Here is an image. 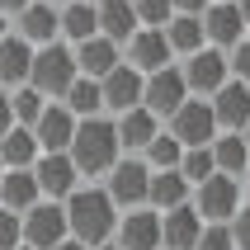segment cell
I'll return each mask as SVG.
<instances>
[{"label":"cell","instance_id":"obj_1","mask_svg":"<svg viewBox=\"0 0 250 250\" xmlns=\"http://www.w3.org/2000/svg\"><path fill=\"white\" fill-rule=\"evenodd\" d=\"M71 166H76V175H109L113 166H118V156H123V146H118V132H113V118L109 113H99V118H81L76 123V137H71L66 146Z\"/></svg>","mask_w":250,"mask_h":250},{"label":"cell","instance_id":"obj_2","mask_svg":"<svg viewBox=\"0 0 250 250\" xmlns=\"http://www.w3.org/2000/svg\"><path fill=\"white\" fill-rule=\"evenodd\" d=\"M66 208V231L71 241H81V246H109L113 231H118V208H113V198L104 189H76V194L62 203Z\"/></svg>","mask_w":250,"mask_h":250},{"label":"cell","instance_id":"obj_3","mask_svg":"<svg viewBox=\"0 0 250 250\" xmlns=\"http://www.w3.org/2000/svg\"><path fill=\"white\" fill-rule=\"evenodd\" d=\"M76 81V52L66 42H47V47H33V66H28V85L38 90L42 99H62Z\"/></svg>","mask_w":250,"mask_h":250},{"label":"cell","instance_id":"obj_4","mask_svg":"<svg viewBox=\"0 0 250 250\" xmlns=\"http://www.w3.org/2000/svg\"><path fill=\"white\" fill-rule=\"evenodd\" d=\"M146 189H151V170H146L142 156H118V166L104 175V194L113 198L118 212L146 208Z\"/></svg>","mask_w":250,"mask_h":250},{"label":"cell","instance_id":"obj_5","mask_svg":"<svg viewBox=\"0 0 250 250\" xmlns=\"http://www.w3.org/2000/svg\"><path fill=\"white\" fill-rule=\"evenodd\" d=\"M166 132L175 142H180L184 151H194V146H212V137H217V118H212V104L208 99H184L180 109L166 118Z\"/></svg>","mask_w":250,"mask_h":250},{"label":"cell","instance_id":"obj_6","mask_svg":"<svg viewBox=\"0 0 250 250\" xmlns=\"http://www.w3.org/2000/svg\"><path fill=\"white\" fill-rule=\"evenodd\" d=\"M19 231H24V246L28 250H57L62 241L71 236V231H66V208L52 203V198H38V203L19 217Z\"/></svg>","mask_w":250,"mask_h":250},{"label":"cell","instance_id":"obj_7","mask_svg":"<svg viewBox=\"0 0 250 250\" xmlns=\"http://www.w3.org/2000/svg\"><path fill=\"white\" fill-rule=\"evenodd\" d=\"M194 212L203 217V222H231L246 203H241V180H231V175H212V180H203L194 189Z\"/></svg>","mask_w":250,"mask_h":250},{"label":"cell","instance_id":"obj_8","mask_svg":"<svg viewBox=\"0 0 250 250\" xmlns=\"http://www.w3.org/2000/svg\"><path fill=\"white\" fill-rule=\"evenodd\" d=\"M123 62L132 71H142V76H156V71L175 66V52H170V42H166V28H137V33L123 42Z\"/></svg>","mask_w":250,"mask_h":250},{"label":"cell","instance_id":"obj_9","mask_svg":"<svg viewBox=\"0 0 250 250\" xmlns=\"http://www.w3.org/2000/svg\"><path fill=\"white\" fill-rule=\"evenodd\" d=\"M33 180H38V198H52V203H66V198L81 189V175H76L66 151L38 156V161H33Z\"/></svg>","mask_w":250,"mask_h":250},{"label":"cell","instance_id":"obj_10","mask_svg":"<svg viewBox=\"0 0 250 250\" xmlns=\"http://www.w3.org/2000/svg\"><path fill=\"white\" fill-rule=\"evenodd\" d=\"M184 99H189V85H184L180 66L156 71V76H146V85H142V109L151 113V118H170Z\"/></svg>","mask_w":250,"mask_h":250},{"label":"cell","instance_id":"obj_11","mask_svg":"<svg viewBox=\"0 0 250 250\" xmlns=\"http://www.w3.org/2000/svg\"><path fill=\"white\" fill-rule=\"evenodd\" d=\"M184 76V85H189V95H217L227 85V52H217V47H203V52L184 57V62H175Z\"/></svg>","mask_w":250,"mask_h":250},{"label":"cell","instance_id":"obj_12","mask_svg":"<svg viewBox=\"0 0 250 250\" xmlns=\"http://www.w3.org/2000/svg\"><path fill=\"white\" fill-rule=\"evenodd\" d=\"M142 85H146V76L142 71H132L127 62H118V66L99 81V95H104V113H127V109H142Z\"/></svg>","mask_w":250,"mask_h":250},{"label":"cell","instance_id":"obj_13","mask_svg":"<svg viewBox=\"0 0 250 250\" xmlns=\"http://www.w3.org/2000/svg\"><path fill=\"white\" fill-rule=\"evenodd\" d=\"M113 246H118V250H161V212H156V208L118 212Z\"/></svg>","mask_w":250,"mask_h":250},{"label":"cell","instance_id":"obj_14","mask_svg":"<svg viewBox=\"0 0 250 250\" xmlns=\"http://www.w3.org/2000/svg\"><path fill=\"white\" fill-rule=\"evenodd\" d=\"M203 33H208V47L231 52V47L246 38V19H241L236 0H212L208 10H203Z\"/></svg>","mask_w":250,"mask_h":250},{"label":"cell","instance_id":"obj_15","mask_svg":"<svg viewBox=\"0 0 250 250\" xmlns=\"http://www.w3.org/2000/svg\"><path fill=\"white\" fill-rule=\"evenodd\" d=\"M28 132L38 137V151L42 156H52V151H66V146H71V137H76V118L66 113V104H57V99H52V104L38 113V123L28 127Z\"/></svg>","mask_w":250,"mask_h":250},{"label":"cell","instance_id":"obj_16","mask_svg":"<svg viewBox=\"0 0 250 250\" xmlns=\"http://www.w3.org/2000/svg\"><path fill=\"white\" fill-rule=\"evenodd\" d=\"M14 19H19V38H24L28 47H47V42L62 38V10H57V5L33 0V5H24Z\"/></svg>","mask_w":250,"mask_h":250},{"label":"cell","instance_id":"obj_17","mask_svg":"<svg viewBox=\"0 0 250 250\" xmlns=\"http://www.w3.org/2000/svg\"><path fill=\"white\" fill-rule=\"evenodd\" d=\"M208 104H212V118H217V132H241L250 123V85L241 81H227Z\"/></svg>","mask_w":250,"mask_h":250},{"label":"cell","instance_id":"obj_18","mask_svg":"<svg viewBox=\"0 0 250 250\" xmlns=\"http://www.w3.org/2000/svg\"><path fill=\"white\" fill-rule=\"evenodd\" d=\"M198 236H203V217L194 212V203L161 212V246L166 250H198Z\"/></svg>","mask_w":250,"mask_h":250},{"label":"cell","instance_id":"obj_19","mask_svg":"<svg viewBox=\"0 0 250 250\" xmlns=\"http://www.w3.org/2000/svg\"><path fill=\"white\" fill-rule=\"evenodd\" d=\"M95 14H99V38H109L113 47H123V42L142 28L137 14H132V0H99Z\"/></svg>","mask_w":250,"mask_h":250},{"label":"cell","instance_id":"obj_20","mask_svg":"<svg viewBox=\"0 0 250 250\" xmlns=\"http://www.w3.org/2000/svg\"><path fill=\"white\" fill-rule=\"evenodd\" d=\"M71 52H76V76H90V81H104L123 62V47H113L109 38H90L81 47H71Z\"/></svg>","mask_w":250,"mask_h":250},{"label":"cell","instance_id":"obj_21","mask_svg":"<svg viewBox=\"0 0 250 250\" xmlns=\"http://www.w3.org/2000/svg\"><path fill=\"white\" fill-rule=\"evenodd\" d=\"M113 132H118V146L123 151H146L151 146V137L161 132V118H151L146 109H127V113H118L113 118Z\"/></svg>","mask_w":250,"mask_h":250},{"label":"cell","instance_id":"obj_22","mask_svg":"<svg viewBox=\"0 0 250 250\" xmlns=\"http://www.w3.org/2000/svg\"><path fill=\"white\" fill-rule=\"evenodd\" d=\"M194 198L189 180H184L180 170H151V189H146V208L156 212H170V208H184Z\"/></svg>","mask_w":250,"mask_h":250},{"label":"cell","instance_id":"obj_23","mask_svg":"<svg viewBox=\"0 0 250 250\" xmlns=\"http://www.w3.org/2000/svg\"><path fill=\"white\" fill-rule=\"evenodd\" d=\"M166 42H170V52L180 57H194V52H203L208 47V33H203V14H175L166 24Z\"/></svg>","mask_w":250,"mask_h":250},{"label":"cell","instance_id":"obj_24","mask_svg":"<svg viewBox=\"0 0 250 250\" xmlns=\"http://www.w3.org/2000/svg\"><path fill=\"white\" fill-rule=\"evenodd\" d=\"M28 66H33V47H28L19 33H5L0 38V85H28Z\"/></svg>","mask_w":250,"mask_h":250},{"label":"cell","instance_id":"obj_25","mask_svg":"<svg viewBox=\"0 0 250 250\" xmlns=\"http://www.w3.org/2000/svg\"><path fill=\"white\" fill-rule=\"evenodd\" d=\"M212 166H217V175H231V180H241L250 170V146H246V137L241 132H217L212 137Z\"/></svg>","mask_w":250,"mask_h":250},{"label":"cell","instance_id":"obj_26","mask_svg":"<svg viewBox=\"0 0 250 250\" xmlns=\"http://www.w3.org/2000/svg\"><path fill=\"white\" fill-rule=\"evenodd\" d=\"M33 203H38V180H33V170H5V175H0V208L24 217Z\"/></svg>","mask_w":250,"mask_h":250},{"label":"cell","instance_id":"obj_27","mask_svg":"<svg viewBox=\"0 0 250 250\" xmlns=\"http://www.w3.org/2000/svg\"><path fill=\"white\" fill-rule=\"evenodd\" d=\"M62 38L76 42V47L99 38V14H95L90 0H66V5H62Z\"/></svg>","mask_w":250,"mask_h":250},{"label":"cell","instance_id":"obj_28","mask_svg":"<svg viewBox=\"0 0 250 250\" xmlns=\"http://www.w3.org/2000/svg\"><path fill=\"white\" fill-rule=\"evenodd\" d=\"M57 104H66V113L81 123V118H99L104 113V95H99V81H90V76H76L71 81V90Z\"/></svg>","mask_w":250,"mask_h":250},{"label":"cell","instance_id":"obj_29","mask_svg":"<svg viewBox=\"0 0 250 250\" xmlns=\"http://www.w3.org/2000/svg\"><path fill=\"white\" fill-rule=\"evenodd\" d=\"M38 137L28 132V127H10L5 137H0V161H5V170H33V161H38Z\"/></svg>","mask_w":250,"mask_h":250},{"label":"cell","instance_id":"obj_30","mask_svg":"<svg viewBox=\"0 0 250 250\" xmlns=\"http://www.w3.org/2000/svg\"><path fill=\"white\" fill-rule=\"evenodd\" d=\"M180 156H184V146L161 127V132L151 137V146L142 151V161H146V170H180Z\"/></svg>","mask_w":250,"mask_h":250},{"label":"cell","instance_id":"obj_31","mask_svg":"<svg viewBox=\"0 0 250 250\" xmlns=\"http://www.w3.org/2000/svg\"><path fill=\"white\" fill-rule=\"evenodd\" d=\"M10 109H14V127H33L38 113L47 109V99H42L33 85H19V90H10Z\"/></svg>","mask_w":250,"mask_h":250},{"label":"cell","instance_id":"obj_32","mask_svg":"<svg viewBox=\"0 0 250 250\" xmlns=\"http://www.w3.org/2000/svg\"><path fill=\"white\" fill-rule=\"evenodd\" d=\"M180 175L189 180V189H198L203 180H212V175H217V166H212V151H208V146L184 151V156H180Z\"/></svg>","mask_w":250,"mask_h":250},{"label":"cell","instance_id":"obj_33","mask_svg":"<svg viewBox=\"0 0 250 250\" xmlns=\"http://www.w3.org/2000/svg\"><path fill=\"white\" fill-rule=\"evenodd\" d=\"M132 14H137L142 28H166L175 19V5L170 0H132Z\"/></svg>","mask_w":250,"mask_h":250},{"label":"cell","instance_id":"obj_34","mask_svg":"<svg viewBox=\"0 0 250 250\" xmlns=\"http://www.w3.org/2000/svg\"><path fill=\"white\" fill-rule=\"evenodd\" d=\"M198 250H236V246H231V227H227V222H203Z\"/></svg>","mask_w":250,"mask_h":250},{"label":"cell","instance_id":"obj_35","mask_svg":"<svg viewBox=\"0 0 250 250\" xmlns=\"http://www.w3.org/2000/svg\"><path fill=\"white\" fill-rule=\"evenodd\" d=\"M227 71H231V81L250 85V38H241L236 47H231V57H227Z\"/></svg>","mask_w":250,"mask_h":250},{"label":"cell","instance_id":"obj_36","mask_svg":"<svg viewBox=\"0 0 250 250\" xmlns=\"http://www.w3.org/2000/svg\"><path fill=\"white\" fill-rule=\"evenodd\" d=\"M24 246V231H19V212L0 208V250H19Z\"/></svg>","mask_w":250,"mask_h":250},{"label":"cell","instance_id":"obj_37","mask_svg":"<svg viewBox=\"0 0 250 250\" xmlns=\"http://www.w3.org/2000/svg\"><path fill=\"white\" fill-rule=\"evenodd\" d=\"M227 227H231V246H236V250H250V208H241Z\"/></svg>","mask_w":250,"mask_h":250},{"label":"cell","instance_id":"obj_38","mask_svg":"<svg viewBox=\"0 0 250 250\" xmlns=\"http://www.w3.org/2000/svg\"><path fill=\"white\" fill-rule=\"evenodd\" d=\"M170 5H175V14H203L212 0H170Z\"/></svg>","mask_w":250,"mask_h":250},{"label":"cell","instance_id":"obj_39","mask_svg":"<svg viewBox=\"0 0 250 250\" xmlns=\"http://www.w3.org/2000/svg\"><path fill=\"white\" fill-rule=\"evenodd\" d=\"M14 127V109H10V95H0V137Z\"/></svg>","mask_w":250,"mask_h":250},{"label":"cell","instance_id":"obj_40","mask_svg":"<svg viewBox=\"0 0 250 250\" xmlns=\"http://www.w3.org/2000/svg\"><path fill=\"white\" fill-rule=\"evenodd\" d=\"M24 5H33V0H0V14H19Z\"/></svg>","mask_w":250,"mask_h":250},{"label":"cell","instance_id":"obj_41","mask_svg":"<svg viewBox=\"0 0 250 250\" xmlns=\"http://www.w3.org/2000/svg\"><path fill=\"white\" fill-rule=\"evenodd\" d=\"M236 10H241V19H246V28H250V0H236Z\"/></svg>","mask_w":250,"mask_h":250},{"label":"cell","instance_id":"obj_42","mask_svg":"<svg viewBox=\"0 0 250 250\" xmlns=\"http://www.w3.org/2000/svg\"><path fill=\"white\" fill-rule=\"evenodd\" d=\"M57 250H90V246H81V241H71V236H66L62 246H57Z\"/></svg>","mask_w":250,"mask_h":250},{"label":"cell","instance_id":"obj_43","mask_svg":"<svg viewBox=\"0 0 250 250\" xmlns=\"http://www.w3.org/2000/svg\"><path fill=\"white\" fill-rule=\"evenodd\" d=\"M241 194L250 198V170H246V175H241Z\"/></svg>","mask_w":250,"mask_h":250},{"label":"cell","instance_id":"obj_44","mask_svg":"<svg viewBox=\"0 0 250 250\" xmlns=\"http://www.w3.org/2000/svg\"><path fill=\"white\" fill-rule=\"evenodd\" d=\"M241 137H246V146H250V123H246V127H241Z\"/></svg>","mask_w":250,"mask_h":250},{"label":"cell","instance_id":"obj_45","mask_svg":"<svg viewBox=\"0 0 250 250\" xmlns=\"http://www.w3.org/2000/svg\"><path fill=\"white\" fill-rule=\"evenodd\" d=\"M42 5H57V10H62V5H66V0H42Z\"/></svg>","mask_w":250,"mask_h":250},{"label":"cell","instance_id":"obj_46","mask_svg":"<svg viewBox=\"0 0 250 250\" xmlns=\"http://www.w3.org/2000/svg\"><path fill=\"white\" fill-rule=\"evenodd\" d=\"M95 250H118V246H113V241H109V246H95Z\"/></svg>","mask_w":250,"mask_h":250},{"label":"cell","instance_id":"obj_47","mask_svg":"<svg viewBox=\"0 0 250 250\" xmlns=\"http://www.w3.org/2000/svg\"><path fill=\"white\" fill-rule=\"evenodd\" d=\"M0 38H5V14H0Z\"/></svg>","mask_w":250,"mask_h":250},{"label":"cell","instance_id":"obj_48","mask_svg":"<svg viewBox=\"0 0 250 250\" xmlns=\"http://www.w3.org/2000/svg\"><path fill=\"white\" fill-rule=\"evenodd\" d=\"M0 175H5V161H0Z\"/></svg>","mask_w":250,"mask_h":250},{"label":"cell","instance_id":"obj_49","mask_svg":"<svg viewBox=\"0 0 250 250\" xmlns=\"http://www.w3.org/2000/svg\"><path fill=\"white\" fill-rule=\"evenodd\" d=\"M90 5H99V0H90Z\"/></svg>","mask_w":250,"mask_h":250},{"label":"cell","instance_id":"obj_50","mask_svg":"<svg viewBox=\"0 0 250 250\" xmlns=\"http://www.w3.org/2000/svg\"><path fill=\"white\" fill-rule=\"evenodd\" d=\"M19 250H28V246H19Z\"/></svg>","mask_w":250,"mask_h":250},{"label":"cell","instance_id":"obj_51","mask_svg":"<svg viewBox=\"0 0 250 250\" xmlns=\"http://www.w3.org/2000/svg\"><path fill=\"white\" fill-rule=\"evenodd\" d=\"M161 250H166V246H161Z\"/></svg>","mask_w":250,"mask_h":250}]
</instances>
